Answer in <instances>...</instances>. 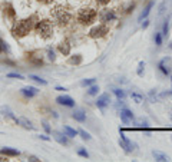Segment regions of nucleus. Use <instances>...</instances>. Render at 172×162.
<instances>
[{"label": "nucleus", "instance_id": "nucleus-42", "mask_svg": "<svg viewBox=\"0 0 172 162\" xmlns=\"http://www.w3.org/2000/svg\"><path fill=\"white\" fill-rule=\"evenodd\" d=\"M39 138H40V139H43V141H50V138H49L47 135H40Z\"/></svg>", "mask_w": 172, "mask_h": 162}, {"label": "nucleus", "instance_id": "nucleus-38", "mask_svg": "<svg viewBox=\"0 0 172 162\" xmlns=\"http://www.w3.org/2000/svg\"><path fill=\"white\" fill-rule=\"evenodd\" d=\"M7 78H16V79H23V76L20 73H9Z\"/></svg>", "mask_w": 172, "mask_h": 162}, {"label": "nucleus", "instance_id": "nucleus-1", "mask_svg": "<svg viewBox=\"0 0 172 162\" xmlns=\"http://www.w3.org/2000/svg\"><path fill=\"white\" fill-rule=\"evenodd\" d=\"M50 17H52V22L59 26V27H66L72 19H73V13H72V9L70 6L68 4H55L50 10Z\"/></svg>", "mask_w": 172, "mask_h": 162}, {"label": "nucleus", "instance_id": "nucleus-45", "mask_svg": "<svg viewBox=\"0 0 172 162\" xmlns=\"http://www.w3.org/2000/svg\"><path fill=\"white\" fill-rule=\"evenodd\" d=\"M4 161H6V162L9 161V159H7V157H6V158H4V157H0V162H4Z\"/></svg>", "mask_w": 172, "mask_h": 162}, {"label": "nucleus", "instance_id": "nucleus-14", "mask_svg": "<svg viewBox=\"0 0 172 162\" xmlns=\"http://www.w3.org/2000/svg\"><path fill=\"white\" fill-rule=\"evenodd\" d=\"M20 93L23 96H26V98H33V96H36L39 93V89L38 87H33V86H26V87H23L20 90Z\"/></svg>", "mask_w": 172, "mask_h": 162}, {"label": "nucleus", "instance_id": "nucleus-25", "mask_svg": "<svg viewBox=\"0 0 172 162\" xmlns=\"http://www.w3.org/2000/svg\"><path fill=\"white\" fill-rule=\"evenodd\" d=\"M130 98H132L136 103H142V102H143V96H142V95H139V93L132 92V93H130Z\"/></svg>", "mask_w": 172, "mask_h": 162}, {"label": "nucleus", "instance_id": "nucleus-11", "mask_svg": "<svg viewBox=\"0 0 172 162\" xmlns=\"http://www.w3.org/2000/svg\"><path fill=\"white\" fill-rule=\"evenodd\" d=\"M171 59L169 57H164L159 63H158V68H159V70L164 73V75H169L171 73Z\"/></svg>", "mask_w": 172, "mask_h": 162}, {"label": "nucleus", "instance_id": "nucleus-20", "mask_svg": "<svg viewBox=\"0 0 172 162\" xmlns=\"http://www.w3.org/2000/svg\"><path fill=\"white\" fill-rule=\"evenodd\" d=\"M73 119L75 121H78V122H85L86 121V115H85V112L83 111H81V109H76L75 112H73Z\"/></svg>", "mask_w": 172, "mask_h": 162}, {"label": "nucleus", "instance_id": "nucleus-21", "mask_svg": "<svg viewBox=\"0 0 172 162\" xmlns=\"http://www.w3.org/2000/svg\"><path fill=\"white\" fill-rule=\"evenodd\" d=\"M82 60H83V59H82V55H73L72 57H69L68 62H69L70 65H76V66H78V65L82 63Z\"/></svg>", "mask_w": 172, "mask_h": 162}, {"label": "nucleus", "instance_id": "nucleus-31", "mask_svg": "<svg viewBox=\"0 0 172 162\" xmlns=\"http://www.w3.org/2000/svg\"><path fill=\"white\" fill-rule=\"evenodd\" d=\"M136 126H141V128H148V121L146 119H143V118H139V119H136Z\"/></svg>", "mask_w": 172, "mask_h": 162}, {"label": "nucleus", "instance_id": "nucleus-3", "mask_svg": "<svg viewBox=\"0 0 172 162\" xmlns=\"http://www.w3.org/2000/svg\"><path fill=\"white\" fill-rule=\"evenodd\" d=\"M36 35L43 39V40H49L52 36H53V32H55V23L49 19H42V20H38L36 25H35V29Z\"/></svg>", "mask_w": 172, "mask_h": 162}, {"label": "nucleus", "instance_id": "nucleus-5", "mask_svg": "<svg viewBox=\"0 0 172 162\" xmlns=\"http://www.w3.org/2000/svg\"><path fill=\"white\" fill-rule=\"evenodd\" d=\"M109 33V26L106 23H100L98 26H95L93 29H90L89 32V38L90 39H102Z\"/></svg>", "mask_w": 172, "mask_h": 162}, {"label": "nucleus", "instance_id": "nucleus-16", "mask_svg": "<svg viewBox=\"0 0 172 162\" xmlns=\"http://www.w3.org/2000/svg\"><path fill=\"white\" fill-rule=\"evenodd\" d=\"M0 155H6V157H19L20 155V151L14 149V148H3L0 149Z\"/></svg>", "mask_w": 172, "mask_h": 162}, {"label": "nucleus", "instance_id": "nucleus-19", "mask_svg": "<svg viewBox=\"0 0 172 162\" xmlns=\"http://www.w3.org/2000/svg\"><path fill=\"white\" fill-rule=\"evenodd\" d=\"M152 157H154L156 161H161V162L169 161L168 155H167V154H164V152H159V151H152Z\"/></svg>", "mask_w": 172, "mask_h": 162}, {"label": "nucleus", "instance_id": "nucleus-6", "mask_svg": "<svg viewBox=\"0 0 172 162\" xmlns=\"http://www.w3.org/2000/svg\"><path fill=\"white\" fill-rule=\"evenodd\" d=\"M98 16H99V20L102 23H106L108 25L109 22H113L116 19V12L113 9H102Z\"/></svg>", "mask_w": 172, "mask_h": 162}, {"label": "nucleus", "instance_id": "nucleus-35", "mask_svg": "<svg viewBox=\"0 0 172 162\" xmlns=\"http://www.w3.org/2000/svg\"><path fill=\"white\" fill-rule=\"evenodd\" d=\"M98 6H106V4H109V1H112V0H93Z\"/></svg>", "mask_w": 172, "mask_h": 162}, {"label": "nucleus", "instance_id": "nucleus-26", "mask_svg": "<svg viewBox=\"0 0 172 162\" xmlns=\"http://www.w3.org/2000/svg\"><path fill=\"white\" fill-rule=\"evenodd\" d=\"M98 92H99V86L98 85H90V87L87 90V95L93 96V95H98Z\"/></svg>", "mask_w": 172, "mask_h": 162}, {"label": "nucleus", "instance_id": "nucleus-32", "mask_svg": "<svg viewBox=\"0 0 172 162\" xmlns=\"http://www.w3.org/2000/svg\"><path fill=\"white\" fill-rule=\"evenodd\" d=\"M95 81H96V79H93V78H92V79H85V81L81 82V85H82V86H90V85L95 83Z\"/></svg>", "mask_w": 172, "mask_h": 162}, {"label": "nucleus", "instance_id": "nucleus-15", "mask_svg": "<svg viewBox=\"0 0 172 162\" xmlns=\"http://www.w3.org/2000/svg\"><path fill=\"white\" fill-rule=\"evenodd\" d=\"M119 115H121V121L124 122L125 125H128V123H130V122L133 121V113L129 109H122L119 112Z\"/></svg>", "mask_w": 172, "mask_h": 162}, {"label": "nucleus", "instance_id": "nucleus-29", "mask_svg": "<svg viewBox=\"0 0 172 162\" xmlns=\"http://www.w3.org/2000/svg\"><path fill=\"white\" fill-rule=\"evenodd\" d=\"M162 35L164 36H168L169 35V20L167 19L165 23H164V27H162Z\"/></svg>", "mask_w": 172, "mask_h": 162}, {"label": "nucleus", "instance_id": "nucleus-8", "mask_svg": "<svg viewBox=\"0 0 172 162\" xmlns=\"http://www.w3.org/2000/svg\"><path fill=\"white\" fill-rule=\"evenodd\" d=\"M119 133H121V139H119V145H121V148H124L126 154L132 152V151L136 148V144H133V142L129 141L128 138L125 136V133H124V131H122L121 128H119Z\"/></svg>", "mask_w": 172, "mask_h": 162}, {"label": "nucleus", "instance_id": "nucleus-44", "mask_svg": "<svg viewBox=\"0 0 172 162\" xmlns=\"http://www.w3.org/2000/svg\"><path fill=\"white\" fill-rule=\"evenodd\" d=\"M56 90H60V92H65L66 89H65V87H62V86H56Z\"/></svg>", "mask_w": 172, "mask_h": 162}, {"label": "nucleus", "instance_id": "nucleus-33", "mask_svg": "<svg viewBox=\"0 0 172 162\" xmlns=\"http://www.w3.org/2000/svg\"><path fill=\"white\" fill-rule=\"evenodd\" d=\"M155 43H156V46H161L162 44V36H161V33H155Z\"/></svg>", "mask_w": 172, "mask_h": 162}, {"label": "nucleus", "instance_id": "nucleus-12", "mask_svg": "<svg viewBox=\"0 0 172 162\" xmlns=\"http://www.w3.org/2000/svg\"><path fill=\"white\" fill-rule=\"evenodd\" d=\"M70 49H72V44H70V42L69 40H63L57 44V50H59L63 56L70 55Z\"/></svg>", "mask_w": 172, "mask_h": 162}, {"label": "nucleus", "instance_id": "nucleus-40", "mask_svg": "<svg viewBox=\"0 0 172 162\" xmlns=\"http://www.w3.org/2000/svg\"><path fill=\"white\" fill-rule=\"evenodd\" d=\"M36 1H39L42 4H52L53 3V0H36Z\"/></svg>", "mask_w": 172, "mask_h": 162}, {"label": "nucleus", "instance_id": "nucleus-17", "mask_svg": "<svg viewBox=\"0 0 172 162\" xmlns=\"http://www.w3.org/2000/svg\"><path fill=\"white\" fill-rule=\"evenodd\" d=\"M152 7H154V1H149V3H148V6H146V7L142 10V13L139 14V22H142L143 19H146V17H148V14L151 13Z\"/></svg>", "mask_w": 172, "mask_h": 162}, {"label": "nucleus", "instance_id": "nucleus-28", "mask_svg": "<svg viewBox=\"0 0 172 162\" xmlns=\"http://www.w3.org/2000/svg\"><path fill=\"white\" fill-rule=\"evenodd\" d=\"M29 79H32V81L38 82V83H40V85H47V82L42 79V78H39V76H36V75H29Z\"/></svg>", "mask_w": 172, "mask_h": 162}, {"label": "nucleus", "instance_id": "nucleus-43", "mask_svg": "<svg viewBox=\"0 0 172 162\" xmlns=\"http://www.w3.org/2000/svg\"><path fill=\"white\" fill-rule=\"evenodd\" d=\"M148 26H149V20H145V23L142 25V29H146Z\"/></svg>", "mask_w": 172, "mask_h": 162}, {"label": "nucleus", "instance_id": "nucleus-39", "mask_svg": "<svg viewBox=\"0 0 172 162\" xmlns=\"http://www.w3.org/2000/svg\"><path fill=\"white\" fill-rule=\"evenodd\" d=\"M42 125H43V128H44V131H46L47 133H52V129H50V126H49V123H47V122H43Z\"/></svg>", "mask_w": 172, "mask_h": 162}, {"label": "nucleus", "instance_id": "nucleus-18", "mask_svg": "<svg viewBox=\"0 0 172 162\" xmlns=\"http://www.w3.org/2000/svg\"><path fill=\"white\" fill-rule=\"evenodd\" d=\"M53 135H55V139L60 144V145H69V141H68V136L66 135H62L60 132H53Z\"/></svg>", "mask_w": 172, "mask_h": 162}, {"label": "nucleus", "instance_id": "nucleus-9", "mask_svg": "<svg viewBox=\"0 0 172 162\" xmlns=\"http://www.w3.org/2000/svg\"><path fill=\"white\" fill-rule=\"evenodd\" d=\"M109 103H111V96H109V93H103V95H100V96L96 99V106H98L100 111H105L106 106H109Z\"/></svg>", "mask_w": 172, "mask_h": 162}, {"label": "nucleus", "instance_id": "nucleus-23", "mask_svg": "<svg viewBox=\"0 0 172 162\" xmlns=\"http://www.w3.org/2000/svg\"><path fill=\"white\" fill-rule=\"evenodd\" d=\"M0 53H10V49H9L7 43L3 39H0Z\"/></svg>", "mask_w": 172, "mask_h": 162}, {"label": "nucleus", "instance_id": "nucleus-22", "mask_svg": "<svg viewBox=\"0 0 172 162\" xmlns=\"http://www.w3.org/2000/svg\"><path fill=\"white\" fill-rule=\"evenodd\" d=\"M63 131L66 132V135H68V136H72V138H75V136L79 133L78 131H75L73 128H70V126H68V125H65V126H63Z\"/></svg>", "mask_w": 172, "mask_h": 162}, {"label": "nucleus", "instance_id": "nucleus-34", "mask_svg": "<svg viewBox=\"0 0 172 162\" xmlns=\"http://www.w3.org/2000/svg\"><path fill=\"white\" fill-rule=\"evenodd\" d=\"M78 132L81 133V136H82L83 139H86V141H89V139H90V135H89L87 132H85L83 129H81V131H78Z\"/></svg>", "mask_w": 172, "mask_h": 162}, {"label": "nucleus", "instance_id": "nucleus-46", "mask_svg": "<svg viewBox=\"0 0 172 162\" xmlns=\"http://www.w3.org/2000/svg\"><path fill=\"white\" fill-rule=\"evenodd\" d=\"M169 49L172 50V40H171V43H169Z\"/></svg>", "mask_w": 172, "mask_h": 162}, {"label": "nucleus", "instance_id": "nucleus-4", "mask_svg": "<svg viewBox=\"0 0 172 162\" xmlns=\"http://www.w3.org/2000/svg\"><path fill=\"white\" fill-rule=\"evenodd\" d=\"M96 17H98V12L93 7H89V6L81 7L76 12V20L82 26H90V25H93V22L96 20Z\"/></svg>", "mask_w": 172, "mask_h": 162}, {"label": "nucleus", "instance_id": "nucleus-24", "mask_svg": "<svg viewBox=\"0 0 172 162\" xmlns=\"http://www.w3.org/2000/svg\"><path fill=\"white\" fill-rule=\"evenodd\" d=\"M19 123H23V126L27 128V129H35V126L32 125V122L27 121L26 118H20V119H19Z\"/></svg>", "mask_w": 172, "mask_h": 162}, {"label": "nucleus", "instance_id": "nucleus-13", "mask_svg": "<svg viewBox=\"0 0 172 162\" xmlns=\"http://www.w3.org/2000/svg\"><path fill=\"white\" fill-rule=\"evenodd\" d=\"M56 102H57L59 105L69 106V108H73V106H75V100H73L70 96H66V95H63V96H57V98H56Z\"/></svg>", "mask_w": 172, "mask_h": 162}, {"label": "nucleus", "instance_id": "nucleus-2", "mask_svg": "<svg viewBox=\"0 0 172 162\" xmlns=\"http://www.w3.org/2000/svg\"><path fill=\"white\" fill-rule=\"evenodd\" d=\"M36 16H29V17H25V19H20V20H16L13 27H12V33L16 39H22L25 36H27L33 29H35V25H36Z\"/></svg>", "mask_w": 172, "mask_h": 162}, {"label": "nucleus", "instance_id": "nucleus-27", "mask_svg": "<svg viewBox=\"0 0 172 162\" xmlns=\"http://www.w3.org/2000/svg\"><path fill=\"white\" fill-rule=\"evenodd\" d=\"M143 72H145V62H139V65H138V69H136V73H138V76H143Z\"/></svg>", "mask_w": 172, "mask_h": 162}, {"label": "nucleus", "instance_id": "nucleus-37", "mask_svg": "<svg viewBox=\"0 0 172 162\" xmlns=\"http://www.w3.org/2000/svg\"><path fill=\"white\" fill-rule=\"evenodd\" d=\"M47 56H49V60H52V62H55V59H56V56H55V52H53V50H49V52H47Z\"/></svg>", "mask_w": 172, "mask_h": 162}, {"label": "nucleus", "instance_id": "nucleus-36", "mask_svg": "<svg viewBox=\"0 0 172 162\" xmlns=\"http://www.w3.org/2000/svg\"><path fill=\"white\" fill-rule=\"evenodd\" d=\"M78 155L79 157H83V158H89V154L86 149H78Z\"/></svg>", "mask_w": 172, "mask_h": 162}, {"label": "nucleus", "instance_id": "nucleus-30", "mask_svg": "<svg viewBox=\"0 0 172 162\" xmlns=\"http://www.w3.org/2000/svg\"><path fill=\"white\" fill-rule=\"evenodd\" d=\"M113 93L116 95V98H118L119 100H124V99H125V92H124L122 89H115Z\"/></svg>", "mask_w": 172, "mask_h": 162}, {"label": "nucleus", "instance_id": "nucleus-7", "mask_svg": "<svg viewBox=\"0 0 172 162\" xmlns=\"http://www.w3.org/2000/svg\"><path fill=\"white\" fill-rule=\"evenodd\" d=\"M0 7H1V12H3V14L6 16V19H9V20H12V22H16V10H14V7L12 6L10 1H3Z\"/></svg>", "mask_w": 172, "mask_h": 162}, {"label": "nucleus", "instance_id": "nucleus-41", "mask_svg": "<svg viewBox=\"0 0 172 162\" xmlns=\"http://www.w3.org/2000/svg\"><path fill=\"white\" fill-rule=\"evenodd\" d=\"M27 159H29V161H32V162H38V161H40V159H39L38 157H29Z\"/></svg>", "mask_w": 172, "mask_h": 162}, {"label": "nucleus", "instance_id": "nucleus-10", "mask_svg": "<svg viewBox=\"0 0 172 162\" xmlns=\"http://www.w3.org/2000/svg\"><path fill=\"white\" fill-rule=\"evenodd\" d=\"M26 56H27L26 59H27L30 63H33V65H36V66H40V65H43L42 53H39V52H30V53H27Z\"/></svg>", "mask_w": 172, "mask_h": 162}]
</instances>
